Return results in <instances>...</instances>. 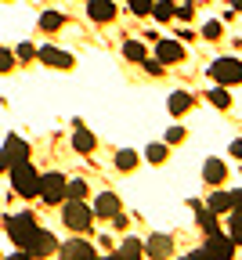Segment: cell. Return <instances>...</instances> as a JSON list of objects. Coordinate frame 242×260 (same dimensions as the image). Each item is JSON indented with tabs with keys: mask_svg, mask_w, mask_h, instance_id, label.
<instances>
[{
	"mask_svg": "<svg viewBox=\"0 0 242 260\" xmlns=\"http://www.w3.org/2000/svg\"><path fill=\"white\" fill-rule=\"evenodd\" d=\"M87 15H90V22H112L116 18V8H112V0H90Z\"/></svg>",
	"mask_w": 242,
	"mask_h": 260,
	"instance_id": "obj_14",
	"label": "cell"
},
{
	"mask_svg": "<svg viewBox=\"0 0 242 260\" xmlns=\"http://www.w3.org/2000/svg\"><path fill=\"white\" fill-rule=\"evenodd\" d=\"M145 73L148 76H163V61L159 58H145Z\"/></svg>",
	"mask_w": 242,
	"mask_h": 260,
	"instance_id": "obj_33",
	"label": "cell"
},
{
	"mask_svg": "<svg viewBox=\"0 0 242 260\" xmlns=\"http://www.w3.org/2000/svg\"><path fill=\"white\" fill-rule=\"evenodd\" d=\"M37 195H40L44 203L58 206V203L65 199V177H62V174H44V177H40V188H37Z\"/></svg>",
	"mask_w": 242,
	"mask_h": 260,
	"instance_id": "obj_6",
	"label": "cell"
},
{
	"mask_svg": "<svg viewBox=\"0 0 242 260\" xmlns=\"http://www.w3.org/2000/svg\"><path fill=\"white\" fill-rule=\"evenodd\" d=\"M15 54H18L22 61H29V58H37V47H33V44H18V47H15Z\"/></svg>",
	"mask_w": 242,
	"mask_h": 260,
	"instance_id": "obj_34",
	"label": "cell"
},
{
	"mask_svg": "<svg viewBox=\"0 0 242 260\" xmlns=\"http://www.w3.org/2000/svg\"><path fill=\"white\" fill-rule=\"evenodd\" d=\"M127 4H130L134 15H148L152 11V0H127Z\"/></svg>",
	"mask_w": 242,
	"mask_h": 260,
	"instance_id": "obj_31",
	"label": "cell"
},
{
	"mask_svg": "<svg viewBox=\"0 0 242 260\" xmlns=\"http://www.w3.org/2000/svg\"><path fill=\"white\" fill-rule=\"evenodd\" d=\"M206 102H210L214 109H221V112H224V109H231V94H228V90H224V87L217 83V87H214L210 94H206Z\"/></svg>",
	"mask_w": 242,
	"mask_h": 260,
	"instance_id": "obj_22",
	"label": "cell"
},
{
	"mask_svg": "<svg viewBox=\"0 0 242 260\" xmlns=\"http://www.w3.org/2000/svg\"><path fill=\"white\" fill-rule=\"evenodd\" d=\"M199 228H202L206 235L221 232V224H217V213H214V210H202V206H199Z\"/></svg>",
	"mask_w": 242,
	"mask_h": 260,
	"instance_id": "obj_24",
	"label": "cell"
},
{
	"mask_svg": "<svg viewBox=\"0 0 242 260\" xmlns=\"http://www.w3.org/2000/svg\"><path fill=\"white\" fill-rule=\"evenodd\" d=\"M37 58H40L44 65H54V69H73V65H76L73 54H65V51H58V47H51V44L37 47Z\"/></svg>",
	"mask_w": 242,
	"mask_h": 260,
	"instance_id": "obj_9",
	"label": "cell"
},
{
	"mask_svg": "<svg viewBox=\"0 0 242 260\" xmlns=\"http://www.w3.org/2000/svg\"><path fill=\"white\" fill-rule=\"evenodd\" d=\"M62 25H65V15H58V11H44L40 15V29L44 32H58Z\"/></svg>",
	"mask_w": 242,
	"mask_h": 260,
	"instance_id": "obj_23",
	"label": "cell"
},
{
	"mask_svg": "<svg viewBox=\"0 0 242 260\" xmlns=\"http://www.w3.org/2000/svg\"><path fill=\"white\" fill-rule=\"evenodd\" d=\"M62 220H65L69 232H87L90 220H94V213L83 206V199H69V203L62 206Z\"/></svg>",
	"mask_w": 242,
	"mask_h": 260,
	"instance_id": "obj_3",
	"label": "cell"
},
{
	"mask_svg": "<svg viewBox=\"0 0 242 260\" xmlns=\"http://www.w3.org/2000/svg\"><path fill=\"white\" fill-rule=\"evenodd\" d=\"M11 188L22 195V199H33L37 195V188H40V174L33 170V162L29 159H18V162H11Z\"/></svg>",
	"mask_w": 242,
	"mask_h": 260,
	"instance_id": "obj_1",
	"label": "cell"
},
{
	"mask_svg": "<svg viewBox=\"0 0 242 260\" xmlns=\"http://www.w3.org/2000/svg\"><path fill=\"white\" fill-rule=\"evenodd\" d=\"M83 195H87L83 181H65V199H83Z\"/></svg>",
	"mask_w": 242,
	"mask_h": 260,
	"instance_id": "obj_29",
	"label": "cell"
},
{
	"mask_svg": "<svg viewBox=\"0 0 242 260\" xmlns=\"http://www.w3.org/2000/svg\"><path fill=\"white\" fill-rule=\"evenodd\" d=\"M33 232H37V217H33V213H15V217H8V235H11L15 246L25 249V242L33 239Z\"/></svg>",
	"mask_w": 242,
	"mask_h": 260,
	"instance_id": "obj_4",
	"label": "cell"
},
{
	"mask_svg": "<svg viewBox=\"0 0 242 260\" xmlns=\"http://www.w3.org/2000/svg\"><path fill=\"white\" fill-rule=\"evenodd\" d=\"M231 155H242V141H231Z\"/></svg>",
	"mask_w": 242,
	"mask_h": 260,
	"instance_id": "obj_38",
	"label": "cell"
},
{
	"mask_svg": "<svg viewBox=\"0 0 242 260\" xmlns=\"http://www.w3.org/2000/svg\"><path fill=\"white\" fill-rule=\"evenodd\" d=\"M116 260H137V256H145V242H137V239H123L119 249L112 253Z\"/></svg>",
	"mask_w": 242,
	"mask_h": 260,
	"instance_id": "obj_15",
	"label": "cell"
},
{
	"mask_svg": "<svg viewBox=\"0 0 242 260\" xmlns=\"http://www.w3.org/2000/svg\"><path fill=\"white\" fill-rule=\"evenodd\" d=\"M206 210H214V213H228V210H231V195L214 188V195L206 199Z\"/></svg>",
	"mask_w": 242,
	"mask_h": 260,
	"instance_id": "obj_20",
	"label": "cell"
},
{
	"mask_svg": "<svg viewBox=\"0 0 242 260\" xmlns=\"http://www.w3.org/2000/svg\"><path fill=\"white\" fill-rule=\"evenodd\" d=\"M202 37H206V40H221V37H224V22H217V18L206 22V25H202Z\"/></svg>",
	"mask_w": 242,
	"mask_h": 260,
	"instance_id": "obj_28",
	"label": "cell"
},
{
	"mask_svg": "<svg viewBox=\"0 0 242 260\" xmlns=\"http://www.w3.org/2000/svg\"><path fill=\"white\" fill-rule=\"evenodd\" d=\"M145 155H148L152 167H163V162L170 159V145H159V141H156V145H148V152H145Z\"/></svg>",
	"mask_w": 242,
	"mask_h": 260,
	"instance_id": "obj_26",
	"label": "cell"
},
{
	"mask_svg": "<svg viewBox=\"0 0 242 260\" xmlns=\"http://www.w3.org/2000/svg\"><path fill=\"white\" fill-rule=\"evenodd\" d=\"M166 109H170V116H185V112L192 109V94H188V90H174Z\"/></svg>",
	"mask_w": 242,
	"mask_h": 260,
	"instance_id": "obj_16",
	"label": "cell"
},
{
	"mask_svg": "<svg viewBox=\"0 0 242 260\" xmlns=\"http://www.w3.org/2000/svg\"><path fill=\"white\" fill-rule=\"evenodd\" d=\"M231 8H235V11H242V0H231Z\"/></svg>",
	"mask_w": 242,
	"mask_h": 260,
	"instance_id": "obj_39",
	"label": "cell"
},
{
	"mask_svg": "<svg viewBox=\"0 0 242 260\" xmlns=\"http://www.w3.org/2000/svg\"><path fill=\"white\" fill-rule=\"evenodd\" d=\"M231 217H228V239L235 242V246H242V210H228Z\"/></svg>",
	"mask_w": 242,
	"mask_h": 260,
	"instance_id": "obj_21",
	"label": "cell"
},
{
	"mask_svg": "<svg viewBox=\"0 0 242 260\" xmlns=\"http://www.w3.org/2000/svg\"><path fill=\"white\" fill-rule=\"evenodd\" d=\"M11 65H15V54L8 47H0V73H11Z\"/></svg>",
	"mask_w": 242,
	"mask_h": 260,
	"instance_id": "obj_32",
	"label": "cell"
},
{
	"mask_svg": "<svg viewBox=\"0 0 242 260\" xmlns=\"http://www.w3.org/2000/svg\"><path fill=\"white\" fill-rule=\"evenodd\" d=\"M188 256H192V260H231V256H235V242H231L228 235L214 232V235H206L202 249H192Z\"/></svg>",
	"mask_w": 242,
	"mask_h": 260,
	"instance_id": "obj_2",
	"label": "cell"
},
{
	"mask_svg": "<svg viewBox=\"0 0 242 260\" xmlns=\"http://www.w3.org/2000/svg\"><path fill=\"white\" fill-rule=\"evenodd\" d=\"M137 162H141V159H137L134 148H119V152H116V170L130 174V170H137Z\"/></svg>",
	"mask_w": 242,
	"mask_h": 260,
	"instance_id": "obj_19",
	"label": "cell"
},
{
	"mask_svg": "<svg viewBox=\"0 0 242 260\" xmlns=\"http://www.w3.org/2000/svg\"><path fill=\"white\" fill-rule=\"evenodd\" d=\"M145 256H174V239L170 235H152L148 242H145Z\"/></svg>",
	"mask_w": 242,
	"mask_h": 260,
	"instance_id": "obj_13",
	"label": "cell"
},
{
	"mask_svg": "<svg viewBox=\"0 0 242 260\" xmlns=\"http://www.w3.org/2000/svg\"><path fill=\"white\" fill-rule=\"evenodd\" d=\"M156 58L163 65H177V61H185V44L181 40H159L156 44Z\"/></svg>",
	"mask_w": 242,
	"mask_h": 260,
	"instance_id": "obj_10",
	"label": "cell"
},
{
	"mask_svg": "<svg viewBox=\"0 0 242 260\" xmlns=\"http://www.w3.org/2000/svg\"><path fill=\"white\" fill-rule=\"evenodd\" d=\"M25 253H29V256H54V253H58V239H54L51 232H44V228H37L33 239L25 242Z\"/></svg>",
	"mask_w": 242,
	"mask_h": 260,
	"instance_id": "obj_7",
	"label": "cell"
},
{
	"mask_svg": "<svg viewBox=\"0 0 242 260\" xmlns=\"http://www.w3.org/2000/svg\"><path fill=\"white\" fill-rule=\"evenodd\" d=\"M148 15L159 18V22H170V18H174V4H170V0H152V11Z\"/></svg>",
	"mask_w": 242,
	"mask_h": 260,
	"instance_id": "obj_27",
	"label": "cell"
},
{
	"mask_svg": "<svg viewBox=\"0 0 242 260\" xmlns=\"http://www.w3.org/2000/svg\"><path fill=\"white\" fill-rule=\"evenodd\" d=\"M4 152H8V159H11V162H18V159H29V145H25L22 138H15V134L4 141Z\"/></svg>",
	"mask_w": 242,
	"mask_h": 260,
	"instance_id": "obj_17",
	"label": "cell"
},
{
	"mask_svg": "<svg viewBox=\"0 0 242 260\" xmlns=\"http://www.w3.org/2000/svg\"><path fill=\"white\" fill-rule=\"evenodd\" d=\"M224 177H228V167L221 159H206V167H202V181L210 184V188H221L224 184Z\"/></svg>",
	"mask_w": 242,
	"mask_h": 260,
	"instance_id": "obj_12",
	"label": "cell"
},
{
	"mask_svg": "<svg viewBox=\"0 0 242 260\" xmlns=\"http://www.w3.org/2000/svg\"><path fill=\"white\" fill-rule=\"evenodd\" d=\"M94 145H98V141H94V134H90V130H83V126H80V130H73V148H76L80 155L94 152Z\"/></svg>",
	"mask_w": 242,
	"mask_h": 260,
	"instance_id": "obj_18",
	"label": "cell"
},
{
	"mask_svg": "<svg viewBox=\"0 0 242 260\" xmlns=\"http://www.w3.org/2000/svg\"><path fill=\"white\" fill-rule=\"evenodd\" d=\"M94 213H98V217H105V220H112V217L119 213V195H112V191H101L98 199H94Z\"/></svg>",
	"mask_w": 242,
	"mask_h": 260,
	"instance_id": "obj_11",
	"label": "cell"
},
{
	"mask_svg": "<svg viewBox=\"0 0 242 260\" xmlns=\"http://www.w3.org/2000/svg\"><path fill=\"white\" fill-rule=\"evenodd\" d=\"M192 11H195V4H192V0H188V4H181V8H174V18H192Z\"/></svg>",
	"mask_w": 242,
	"mask_h": 260,
	"instance_id": "obj_35",
	"label": "cell"
},
{
	"mask_svg": "<svg viewBox=\"0 0 242 260\" xmlns=\"http://www.w3.org/2000/svg\"><path fill=\"white\" fill-rule=\"evenodd\" d=\"M231 210H242V191H235V195H231Z\"/></svg>",
	"mask_w": 242,
	"mask_h": 260,
	"instance_id": "obj_37",
	"label": "cell"
},
{
	"mask_svg": "<svg viewBox=\"0 0 242 260\" xmlns=\"http://www.w3.org/2000/svg\"><path fill=\"white\" fill-rule=\"evenodd\" d=\"M58 256H65V260H94L98 249L90 242H83V239H69L65 246H58Z\"/></svg>",
	"mask_w": 242,
	"mask_h": 260,
	"instance_id": "obj_8",
	"label": "cell"
},
{
	"mask_svg": "<svg viewBox=\"0 0 242 260\" xmlns=\"http://www.w3.org/2000/svg\"><path fill=\"white\" fill-rule=\"evenodd\" d=\"M210 76H214L221 87L242 83V61H238V58H217V61L210 65Z\"/></svg>",
	"mask_w": 242,
	"mask_h": 260,
	"instance_id": "obj_5",
	"label": "cell"
},
{
	"mask_svg": "<svg viewBox=\"0 0 242 260\" xmlns=\"http://www.w3.org/2000/svg\"><path fill=\"white\" fill-rule=\"evenodd\" d=\"M8 167H11V159H8V152H4V148H0V174H4Z\"/></svg>",
	"mask_w": 242,
	"mask_h": 260,
	"instance_id": "obj_36",
	"label": "cell"
},
{
	"mask_svg": "<svg viewBox=\"0 0 242 260\" xmlns=\"http://www.w3.org/2000/svg\"><path fill=\"white\" fill-rule=\"evenodd\" d=\"M123 58H127V61H145V58H148V51H145V44L127 40V44H123Z\"/></svg>",
	"mask_w": 242,
	"mask_h": 260,
	"instance_id": "obj_25",
	"label": "cell"
},
{
	"mask_svg": "<svg viewBox=\"0 0 242 260\" xmlns=\"http://www.w3.org/2000/svg\"><path fill=\"white\" fill-rule=\"evenodd\" d=\"M185 134H188L185 126H170V130H166V145H181V141H185Z\"/></svg>",
	"mask_w": 242,
	"mask_h": 260,
	"instance_id": "obj_30",
	"label": "cell"
}]
</instances>
